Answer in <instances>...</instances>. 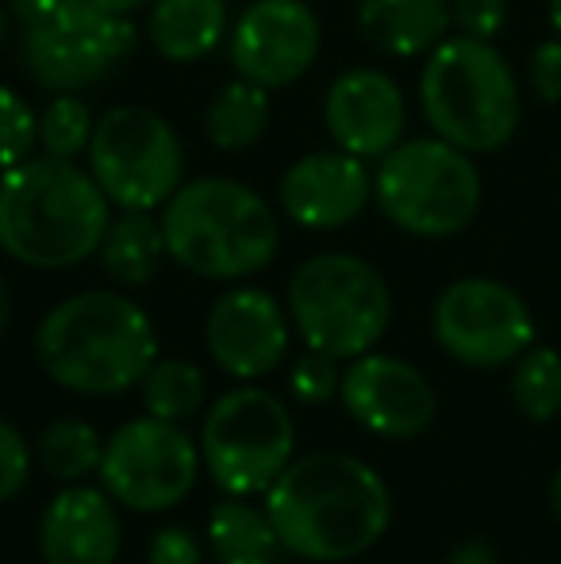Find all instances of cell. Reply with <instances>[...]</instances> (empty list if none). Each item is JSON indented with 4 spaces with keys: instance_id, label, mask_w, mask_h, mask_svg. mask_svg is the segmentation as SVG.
Instances as JSON below:
<instances>
[{
    "instance_id": "obj_1",
    "label": "cell",
    "mask_w": 561,
    "mask_h": 564,
    "mask_svg": "<svg viewBox=\"0 0 561 564\" xmlns=\"http://www.w3.org/2000/svg\"><path fill=\"white\" fill-rule=\"evenodd\" d=\"M266 514L284 553L320 564L354 561L385 538L392 491L374 465L338 449L292 457L266 491Z\"/></svg>"
},
{
    "instance_id": "obj_2",
    "label": "cell",
    "mask_w": 561,
    "mask_h": 564,
    "mask_svg": "<svg viewBox=\"0 0 561 564\" xmlns=\"http://www.w3.org/2000/svg\"><path fill=\"white\" fill-rule=\"evenodd\" d=\"M112 204L89 165L31 154L0 173V250L35 273H62L100 250Z\"/></svg>"
},
{
    "instance_id": "obj_3",
    "label": "cell",
    "mask_w": 561,
    "mask_h": 564,
    "mask_svg": "<svg viewBox=\"0 0 561 564\" xmlns=\"http://www.w3.org/2000/svg\"><path fill=\"white\" fill-rule=\"evenodd\" d=\"M35 361L74 395H123L158 361L150 315L112 289L74 292L39 319Z\"/></svg>"
},
{
    "instance_id": "obj_4",
    "label": "cell",
    "mask_w": 561,
    "mask_h": 564,
    "mask_svg": "<svg viewBox=\"0 0 561 564\" xmlns=\"http://www.w3.org/2000/svg\"><path fill=\"white\" fill-rule=\"evenodd\" d=\"M158 219L170 261L204 281H247L278 258L281 227L270 200L235 177L185 181Z\"/></svg>"
},
{
    "instance_id": "obj_5",
    "label": "cell",
    "mask_w": 561,
    "mask_h": 564,
    "mask_svg": "<svg viewBox=\"0 0 561 564\" xmlns=\"http://www.w3.org/2000/svg\"><path fill=\"white\" fill-rule=\"evenodd\" d=\"M420 108L431 134L465 154H496L519 131L524 97L511 62L493 39L446 35L423 62Z\"/></svg>"
},
{
    "instance_id": "obj_6",
    "label": "cell",
    "mask_w": 561,
    "mask_h": 564,
    "mask_svg": "<svg viewBox=\"0 0 561 564\" xmlns=\"http://www.w3.org/2000/svg\"><path fill=\"white\" fill-rule=\"evenodd\" d=\"M292 330L308 349L338 361L369 354L392 323L389 281L358 253H315L289 276L284 292Z\"/></svg>"
},
{
    "instance_id": "obj_7",
    "label": "cell",
    "mask_w": 561,
    "mask_h": 564,
    "mask_svg": "<svg viewBox=\"0 0 561 564\" xmlns=\"http://www.w3.org/2000/svg\"><path fill=\"white\" fill-rule=\"evenodd\" d=\"M481 170L462 147L427 134L377 158L374 204L397 230L416 238H454L481 212Z\"/></svg>"
},
{
    "instance_id": "obj_8",
    "label": "cell",
    "mask_w": 561,
    "mask_h": 564,
    "mask_svg": "<svg viewBox=\"0 0 561 564\" xmlns=\"http://www.w3.org/2000/svg\"><path fill=\"white\" fill-rule=\"evenodd\" d=\"M296 426L289 408L266 388H231L208 408L201 426V460L227 496H266L292 465Z\"/></svg>"
},
{
    "instance_id": "obj_9",
    "label": "cell",
    "mask_w": 561,
    "mask_h": 564,
    "mask_svg": "<svg viewBox=\"0 0 561 564\" xmlns=\"http://www.w3.org/2000/svg\"><path fill=\"white\" fill-rule=\"evenodd\" d=\"M89 173L116 212H158L185 185V147L147 105L108 108L89 142Z\"/></svg>"
},
{
    "instance_id": "obj_10",
    "label": "cell",
    "mask_w": 561,
    "mask_h": 564,
    "mask_svg": "<svg viewBox=\"0 0 561 564\" xmlns=\"http://www.w3.org/2000/svg\"><path fill=\"white\" fill-rule=\"evenodd\" d=\"M139 43L128 15H112L97 0H54L20 28L23 69L46 93H82L100 85Z\"/></svg>"
},
{
    "instance_id": "obj_11",
    "label": "cell",
    "mask_w": 561,
    "mask_h": 564,
    "mask_svg": "<svg viewBox=\"0 0 561 564\" xmlns=\"http://www.w3.org/2000/svg\"><path fill=\"white\" fill-rule=\"evenodd\" d=\"M201 446L170 419H131L105 442L100 480L120 507L136 514H158L177 507L201 476Z\"/></svg>"
},
{
    "instance_id": "obj_12",
    "label": "cell",
    "mask_w": 561,
    "mask_h": 564,
    "mask_svg": "<svg viewBox=\"0 0 561 564\" xmlns=\"http://www.w3.org/2000/svg\"><path fill=\"white\" fill-rule=\"evenodd\" d=\"M431 335L457 365L500 369L535 346V315L527 300L504 281L462 276L434 300Z\"/></svg>"
},
{
    "instance_id": "obj_13",
    "label": "cell",
    "mask_w": 561,
    "mask_h": 564,
    "mask_svg": "<svg viewBox=\"0 0 561 564\" xmlns=\"http://www.w3.org/2000/svg\"><path fill=\"white\" fill-rule=\"evenodd\" d=\"M323 46L320 15L308 0H255L227 31L235 77L278 93L315 66Z\"/></svg>"
},
{
    "instance_id": "obj_14",
    "label": "cell",
    "mask_w": 561,
    "mask_h": 564,
    "mask_svg": "<svg viewBox=\"0 0 561 564\" xmlns=\"http://www.w3.org/2000/svg\"><path fill=\"white\" fill-rule=\"evenodd\" d=\"M338 400H343L346 415L358 426H366L377 438L404 442L423 434L434 423V400L431 380L416 369L412 361L392 354H362L343 369V384H338Z\"/></svg>"
},
{
    "instance_id": "obj_15",
    "label": "cell",
    "mask_w": 561,
    "mask_h": 564,
    "mask_svg": "<svg viewBox=\"0 0 561 564\" xmlns=\"http://www.w3.org/2000/svg\"><path fill=\"white\" fill-rule=\"evenodd\" d=\"M292 319L278 296L255 284L227 289L204 319V346L212 361L235 380H262L289 354Z\"/></svg>"
},
{
    "instance_id": "obj_16",
    "label": "cell",
    "mask_w": 561,
    "mask_h": 564,
    "mask_svg": "<svg viewBox=\"0 0 561 564\" xmlns=\"http://www.w3.org/2000/svg\"><path fill=\"white\" fill-rule=\"evenodd\" d=\"M323 127L331 142L362 162H377L404 142L408 100L397 77L377 66H350L327 85Z\"/></svg>"
},
{
    "instance_id": "obj_17",
    "label": "cell",
    "mask_w": 561,
    "mask_h": 564,
    "mask_svg": "<svg viewBox=\"0 0 561 564\" xmlns=\"http://www.w3.org/2000/svg\"><path fill=\"white\" fill-rule=\"evenodd\" d=\"M278 204L304 230L350 227L374 204V173L346 150H315L281 173Z\"/></svg>"
},
{
    "instance_id": "obj_18",
    "label": "cell",
    "mask_w": 561,
    "mask_h": 564,
    "mask_svg": "<svg viewBox=\"0 0 561 564\" xmlns=\"http://www.w3.org/2000/svg\"><path fill=\"white\" fill-rule=\"evenodd\" d=\"M120 550L123 527L108 491L66 484L46 503L43 522H39L43 564H116Z\"/></svg>"
},
{
    "instance_id": "obj_19",
    "label": "cell",
    "mask_w": 561,
    "mask_h": 564,
    "mask_svg": "<svg viewBox=\"0 0 561 564\" xmlns=\"http://www.w3.org/2000/svg\"><path fill=\"white\" fill-rule=\"evenodd\" d=\"M354 28L385 58H427L454 20L446 0H358Z\"/></svg>"
},
{
    "instance_id": "obj_20",
    "label": "cell",
    "mask_w": 561,
    "mask_h": 564,
    "mask_svg": "<svg viewBox=\"0 0 561 564\" xmlns=\"http://www.w3.org/2000/svg\"><path fill=\"white\" fill-rule=\"evenodd\" d=\"M142 31L158 58L188 66V62H204L219 43H227L231 12H227V0H154L147 8Z\"/></svg>"
},
{
    "instance_id": "obj_21",
    "label": "cell",
    "mask_w": 561,
    "mask_h": 564,
    "mask_svg": "<svg viewBox=\"0 0 561 564\" xmlns=\"http://www.w3.org/2000/svg\"><path fill=\"white\" fill-rule=\"evenodd\" d=\"M105 273L112 276L123 289H142L158 276L165 253V235H162V219L154 212H120L112 216L105 238H100L97 250Z\"/></svg>"
},
{
    "instance_id": "obj_22",
    "label": "cell",
    "mask_w": 561,
    "mask_h": 564,
    "mask_svg": "<svg viewBox=\"0 0 561 564\" xmlns=\"http://www.w3.org/2000/svg\"><path fill=\"white\" fill-rule=\"evenodd\" d=\"M208 545L216 564H278L284 553L266 507L258 511L239 496H227L212 507Z\"/></svg>"
},
{
    "instance_id": "obj_23",
    "label": "cell",
    "mask_w": 561,
    "mask_h": 564,
    "mask_svg": "<svg viewBox=\"0 0 561 564\" xmlns=\"http://www.w3.org/2000/svg\"><path fill=\"white\" fill-rule=\"evenodd\" d=\"M273 123V93L235 77L212 97L204 112V134L216 150H250Z\"/></svg>"
},
{
    "instance_id": "obj_24",
    "label": "cell",
    "mask_w": 561,
    "mask_h": 564,
    "mask_svg": "<svg viewBox=\"0 0 561 564\" xmlns=\"http://www.w3.org/2000/svg\"><path fill=\"white\" fill-rule=\"evenodd\" d=\"M142 408L154 419H170V423H185L196 411L204 408V395H208V380L204 369L185 357H158L150 365V372L139 384Z\"/></svg>"
},
{
    "instance_id": "obj_25",
    "label": "cell",
    "mask_w": 561,
    "mask_h": 564,
    "mask_svg": "<svg viewBox=\"0 0 561 564\" xmlns=\"http://www.w3.org/2000/svg\"><path fill=\"white\" fill-rule=\"evenodd\" d=\"M35 457L54 480L77 484L100 468L105 442H100V434L93 431L85 419H54V423L39 434Z\"/></svg>"
},
{
    "instance_id": "obj_26",
    "label": "cell",
    "mask_w": 561,
    "mask_h": 564,
    "mask_svg": "<svg viewBox=\"0 0 561 564\" xmlns=\"http://www.w3.org/2000/svg\"><path fill=\"white\" fill-rule=\"evenodd\" d=\"M93 131H97V116L89 100H82L77 93H54L39 112V154L82 162L89 154Z\"/></svg>"
},
{
    "instance_id": "obj_27",
    "label": "cell",
    "mask_w": 561,
    "mask_h": 564,
    "mask_svg": "<svg viewBox=\"0 0 561 564\" xmlns=\"http://www.w3.org/2000/svg\"><path fill=\"white\" fill-rule=\"evenodd\" d=\"M511 400L531 423H550L561 415V354L550 346H531L516 357Z\"/></svg>"
},
{
    "instance_id": "obj_28",
    "label": "cell",
    "mask_w": 561,
    "mask_h": 564,
    "mask_svg": "<svg viewBox=\"0 0 561 564\" xmlns=\"http://www.w3.org/2000/svg\"><path fill=\"white\" fill-rule=\"evenodd\" d=\"M39 150V116L15 89L0 85V173Z\"/></svg>"
},
{
    "instance_id": "obj_29",
    "label": "cell",
    "mask_w": 561,
    "mask_h": 564,
    "mask_svg": "<svg viewBox=\"0 0 561 564\" xmlns=\"http://www.w3.org/2000/svg\"><path fill=\"white\" fill-rule=\"evenodd\" d=\"M338 384H343L338 357L320 354V349H304V354H300L296 361H292V369H289L292 395H296V403H308V408L331 403L338 395Z\"/></svg>"
},
{
    "instance_id": "obj_30",
    "label": "cell",
    "mask_w": 561,
    "mask_h": 564,
    "mask_svg": "<svg viewBox=\"0 0 561 564\" xmlns=\"http://www.w3.org/2000/svg\"><path fill=\"white\" fill-rule=\"evenodd\" d=\"M31 446L4 415H0V503L15 499L31 480Z\"/></svg>"
},
{
    "instance_id": "obj_31",
    "label": "cell",
    "mask_w": 561,
    "mask_h": 564,
    "mask_svg": "<svg viewBox=\"0 0 561 564\" xmlns=\"http://www.w3.org/2000/svg\"><path fill=\"white\" fill-rule=\"evenodd\" d=\"M457 35L496 39L508 23V0H446Z\"/></svg>"
},
{
    "instance_id": "obj_32",
    "label": "cell",
    "mask_w": 561,
    "mask_h": 564,
    "mask_svg": "<svg viewBox=\"0 0 561 564\" xmlns=\"http://www.w3.org/2000/svg\"><path fill=\"white\" fill-rule=\"evenodd\" d=\"M527 85L542 105H561V39H547L527 58Z\"/></svg>"
},
{
    "instance_id": "obj_33",
    "label": "cell",
    "mask_w": 561,
    "mask_h": 564,
    "mask_svg": "<svg viewBox=\"0 0 561 564\" xmlns=\"http://www.w3.org/2000/svg\"><path fill=\"white\" fill-rule=\"evenodd\" d=\"M147 564H204V550L185 527H165L147 550Z\"/></svg>"
},
{
    "instance_id": "obj_34",
    "label": "cell",
    "mask_w": 561,
    "mask_h": 564,
    "mask_svg": "<svg viewBox=\"0 0 561 564\" xmlns=\"http://www.w3.org/2000/svg\"><path fill=\"white\" fill-rule=\"evenodd\" d=\"M446 564H500V557L488 542H462L446 557Z\"/></svg>"
},
{
    "instance_id": "obj_35",
    "label": "cell",
    "mask_w": 561,
    "mask_h": 564,
    "mask_svg": "<svg viewBox=\"0 0 561 564\" xmlns=\"http://www.w3.org/2000/svg\"><path fill=\"white\" fill-rule=\"evenodd\" d=\"M100 8H105V12H112V15H139V12H147L150 4H154V0H97Z\"/></svg>"
},
{
    "instance_id": "obj_36",
    "label": "cell",
    "mask_w": 561,
    "mask_h": 564,
    "mask_svg": "<svg viewBox=\"0 0 561 564\" xmlns=\"http://www.w3.org/2000/svg\"><path fill=\"white\" fill-rule=\"evenodd\" d=\"M8 323H12V292H8V281L0 273V338L8 335Z\"/></svg>"
},
{
    "instance_id": "obj_37",
    "label": "cell",
    "mask_w": 561,
    "mask_h": 564,
    "mask_svg": "<svg viewBox=\"0 0 561 564\" xmlns=\"http://www.w3.org/2000/svg\"><path fill=\"white\" fill-rule=\"evenodd\" d=\"M12 31H15L12 12H8V4H0V51H4V46H8V39H12Z\"/></svg>"
},
{
    "instance_id": "obj_38",
    "label": "cell",
    "mask_w": 561,
    "mask_h": 564,
    "mask_svg": "<svg viewBox=\"0 0 561 564\" xmlns=\"http://www.w3.org/2000/svg\"><path fill=\"white\" fill-rule=\"evenodd\" d=\"M550 511H554V519L561 522V468L554 473V484H550Z\"/></svg>"
},
{
    "instance_id": "obj_39",
    "label": "cell",
    "mask_w": 561,
    "mask_h": 564,
    "mask_svg": "<svg viewBox=\"0 0 561 564\" xmlns=\"http://www.w3.org/2000/svg\"><path fill=\"white\" fill-rule=\"evenodd\" d=\"M547 15H550V28L561 39V0H547Z\"/></svg>"
}]
</instances>
